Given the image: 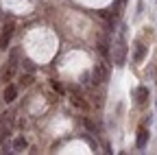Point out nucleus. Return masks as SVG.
<instances>
[{"label":"nucleus","mask_w":157,"mask_h":155,"mask_svg":"<svg viewBox=\"0 0 157 155\" xmlns=\"http://www.w3.org/2000/svg\"><path fill=\"white\" fill-rule=\"evenodd\" d=\"M13 29H15L13 20L5 22L2 33H0V50H7V46H9V42H11V35H13Z\"/></svg>","instance_id":"nucleus-1"},{"label":"nucleus","mask_w":157,"mask_h":155,"mask_svg":"<svg viewBox=\"0 0 157 155\" xmlns=\"http://www.w3.org/2000/svg\"><path fill=\"white\" fill-rule=\"evenodd\" d=\"M107 74H109L107 64H98V66H94V70H92V83H94V85H101L103 81H107Z\"/></svg>","instance_id":"nucleus-2"},{"label":"nucleus","mask_w":157,"mask_h":155,"mask_svg":"<svg viewBox=\"0 0 157 155\" xmlns=\"http://www.w3.org/2000/svg\"><path fill=\"white\" fill-rule=\"evenodd\" d=\"M15 99H17V85H13V83H5L2 101H5V103H13Z\"/></svg>","instance_id":"nucleus-3"},{"label":"nucleus","mask_w":157,"mask_h":155,"mask_svg":"<svg viewBox=\"0 0 157 155\" xmlns=\"http://www.w3.org/2000/svg\"><path fill=\"white\" fill-rule=\"evenodd\" d=\"M148 138H151L148 129L140 127V129H137V135H135V146H137V149H144V146L148 144Z\"/></svg>","instance_id":"nucleus-4"},{"label":"nucleus","mask_w":157,"mask_h":155,"mask_svg":"<svg viewBox=\"0 0 157 155\" xmlns=\"http://www.w3.org/2000/svg\"><path fill=\"white\" fill-rule=\"evenodd\" d=\"M146 46L142 44V42H135L133 44V61L135 64H140V61H144V57H146Z\"/></svg>","instance_id":"nucleus-5"},{"label":"nucleus","mask_w":157,"mask_h":155,"mask_svg":"<svg viewBox=\"0 0 157 155\" xmlns=\"http://www.w3.org/2000/svg\"><path fill=\"white\" fill-rule=\"evenodd\" d=\"M11 125H13V114H5V118L0 120V142L7 135V131L11 129Z\"/></svg>","instance_id":"nucleus-6"},{"label":"nucleus","mask_w":157,"mask_h":155,"mask_svg":"<svg viewBox=\"0 0 157 155\" xmlns=\"http://www.w3.org/2000/svg\"><path fill=\"white\" fill-rule=\"evenodd\" d=\"M15 66H17V64H11V61H9V66H7V68L0 70V81L9 83V81L13 79V74H15Z\"/></svg>","instance_id":"nucleus-7"},{"label":"nucleus","mask_w":157,"mask_h":155,"mask_svg":"<svg viewBox=\"0 0 157 155\" xmlns=\"http://www.w3.org/2000/svg\"><path fill=\"white\" fill-rule=\"evenodd\" d=\"M135 96H137V105L144 107V105L148 103V87H146V85H140V87L135 90Z\"/></svg>","instance_id":"nucleus-8"},{"label":"nucleus","mask_w":157,"mask_h":155,"mask_svg":"<svg viewBox=\"0 0 157 155\" xmlns=\"http://www.w3.org/2000/svg\"><path fill=\"white\" fill-rule=\"evenodd\" d=\"M124 50H127V46H124V40L120 37L116 46V64H124Z\"/></svg>","instance_id":"nucleus-9"},{"label":"nucleus","mask_w":157,"mask_h":155,"mask_svg":"<svg viewBox=\"0 0 157 155\" xmlns=\"http://www.w3.org/2000/svg\"><path fill=\"white\" fill-rule=\"evenodd\" d=\"M70 103H72L76 109H83V111L87 109V103L83 101V96H78V94H74V92L70 94Z\"/></svg>","instance_id":"nucleus-10"},{"label":"nucleus","mask_w":157,"mask_h":155,"mask_svg":"<svg viewBox=\"0 0 157 155\" xmlns=\"http://www.w3.org/2000/svg\"><path fill=\"white\" fill-rule=\"evenodd\" d=\"M26 149V138L24 135H17V138L13 140V144H11V151L13 153H20V151H24Z\"/></svg>","instance_id":"nucleus-11"},{"label":"nucleus","mask_w":157,"mask_h":155,"mask_svg":"<svg viewBox=\"0 0 157 155\" xmlns=\"http://www.w3.org/2000/svg\"><path fill=\"white\" fill-rule=\"evenodd\" d=\"M33 83V74L29 72V74H22V76H20V87H29Z\"/></svg>","instance_id":"nucleus-12"},{"label":"nucleus","mask_w":157,"mask_h":155,"mask_svg":"<svg viewBox=\"0 0 157 155\" xmlns=\"http://www.w3.org/2000/svg\"><path fill=\"white\" fill-rule=\"evenodd\" d=\"M98 52H101V55L105 57V59L109 57V46H107V42H105V40H101V42H98Z\"/></svg>","instance_id":"nucleus-13"},{"label":"nucleus","mask_w":157,"mask_h":155,"mask_svg":"<svg viewBox=\"0 0 157 155\" xmlns=\"http://www.w3.org/2000/svg\"><path fill=\"white\" fill-rule=\"evenodd\" d=\"M50 87H52L57 94H63V92H66V90H63V85L59 83V81H52V83H50Z\"/></svg>","instance_id":"nucleus-14"},{"label":"nucleus","mask_w":157,"mask_h":155,"mask_svg":"<svg viewBox=\"0 0 157 155\" xmlns=\"http://www.w3.org/2000/svg\"><path fill=\"white\" fill-rule=\"evenodd\" d=\"M83 125H85V129H87V131H96V125H94L90 118H83Z\"/></svg>","instance_id":"nucleus-15"},{"label":"nucleus","mask_w":157,"mask_h":155,"mask_svg":"<svg viewBox=\"0 0 157 155\" xmlns=\"http://www.w3.org/2000/svg\"><path fill=\"white\" fill-rule=\"evenodd\" d=\"M22 64H24V68H26L29 72H33V66H31V61H22Z\"/></svg>","instance_id":"nucleus-16"}]
</instances>
